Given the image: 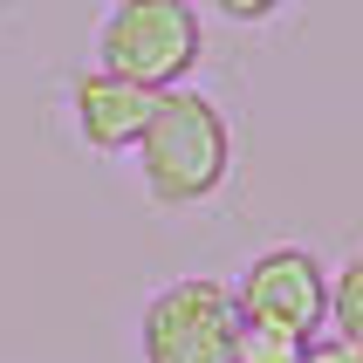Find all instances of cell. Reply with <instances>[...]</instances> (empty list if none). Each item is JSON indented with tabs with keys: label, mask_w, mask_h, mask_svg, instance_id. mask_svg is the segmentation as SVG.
I'll return each mask as SVG.
<instances>
[{
	"label": "cell",
	"mask_w": 363,
	"mask_h": 363,
	"mask_svg": "<svg viewBox=\"0 0 363 363\" xmlns=\"http://www.w3.org/2000/svg\"><path fill=\"white\" fill-rule=\"evenodd\" d=\"M138 158H144V185L151 199L164 206H185V199H206L213 185L226 179L233 164V130H226L220 103H206L199 89H164L151 123L138 138Z\"/></svg>",
	"instance_id": "obj_1"
},
{
	"label": "cell",
	"mask_w": 363,
	"mask_h": 363,
	"mask_svg": "<svg viewBox=\"0 0 363 363\" xmlns=\"http://www.w3.org/2000/svg\"><path fill=\"white\" fill-rule=\"evenodd\" d=\"M96 62L144 89H179L185 69L199 62V14L185 0H117L96 35Z\"/></svg>",
	"instance_id": "obj_2"
},
{
	"label": "cell",
	"mask_w": 363,
	"mask_h": 363,
	"mask_svg": "<svg viewBox=\"0 0 363 363\" xmlns=\"http://www.w3.org/2000/svg\"><path fill=\"white\" fill-rule=\"evenodd\" d=\"M240 302L220 281H179L144 308V363H233Z\"/></svg>",
	"instance_id": "obj_3"
},
{
	"label": "cell",
	"mask_w": 363,
	"mask_h": 363,
	"mask_svg": "<svg viewBox=\"0 0 363 363\" xmlns=\"http://www.w3.org/2000/svg\"><path fill=\"white\" fill-rule=\"evenodd\" d=\"M233 302H240V323L281 329V336L308 343V336L323 329V315H329V274L315 267V254H302V247H267L261 261L240 274Z\"/></svg>",
	"instance_id": "obj_4"
},
{
	"label": "cell",
	"mask_w": 363,
	"mask_h": 363,
	"mask_svg": "<svg viewBox=\"0 0 363 363\" xmlns=\"http://www.w3.org/2000/svg\"><path fill=\"white\" fill-rule=\"evenodd\" d=\"M151 110H158V89H144V82H123V76H110V69L76 76V123H82V138L96 144V151L138 144Z\"/></svg>",
	"instance_id": "obj_5"
},
{
	"label": "cell",
	"mask_w": 363,
	"mask_h": 363,
	"mask_svg": "<svg viewBox=\"0 0 363 363\" xmlns=\"http://www.w3.org/2000/svg\"><path fill=\"white\" fill-rule=\"evenodd\" d=\"M329 315H336V336L363 343V254L329 281Z\"/></svg>",
	"instance_id": "obj_6"
},
{
	"label": "cell",
	"mask_w": 363,
	"mask_h": 363,
	"mask_svg": "<svg viewBox=\"0 0 363 363\" xmlns=\"http://www.w3.org/2000/svg\"><path fill=\"white\" fill-rule=\"evenodd\" d=\"M233 363H302V343H295V336H281V329H254V323H247Z\"/></svg>",
	"instance_id": "obj_7"
},
{
	"label": "cell",
	"mask_w": 363,
	"mask_h": 363,
	"mask_svg": "<svg viewBox=\"0 0 363 363\" xmlns=\"http://www.w3.org/2000/svg\"><path fill=\"white\" fill-rule=\"evenodd\" d=\"M302 363H363V343H350V336L315 343V336H308V343H302Z\"/></svg>",
	"instance_id": "obj_8"
},
{
	"label": "cell",
	"mask_w": 363,
	"mask_h": 363,
	"mask_svg": "<svg viewBox=\"0 0 363 363\" xmlns=\"http://www.w3.org/2000/svg\"><path fill=\"white\" fill-rule=\"evenodd\" d=\"M213 7H220V14H233V21H267L281 0H213Z\"/></svg>",
	"instance_id": "obj_9"
}]
</instances>
